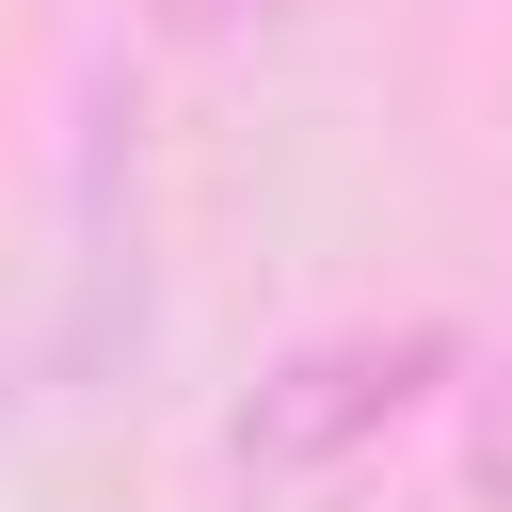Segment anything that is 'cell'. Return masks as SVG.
<instances>
[{
	"mask_svg": "<svg viewBox=\"0 0 512 512\" xmlns=\"http://www.w3.org/2000/svg\"><path fill=\"white\" fill-rule=\"evenodd\" d=\"M480 496H512V384L480 400Z\"/></svg>",
	"mask_w": 512,
	"mask_h": 512,
	"instance_id": "obj_3",
	"label": "cell"
},
{
	"mask_svg": "<svg viewBox=\"0 0 512 512\" xmlns=\"http://www.w3.org/2000/svg\"><path fill=\"white\" fill-rule=\"evenodd\" d=\"M176 48H240V32H272V16H304V0H144Z\"/></svg>",
	"mask_w": 512,
	"mask_h": 512,
	"instance_id": "obj_2",
	"label": "cell"
},
{
	"mask_svg": "<svg viewBox=\"0 0 512 512\" xmlns=\"http://www.w3.org/2000/svg\"><path fill=\"white\" fill-rule=\"evenodd\" d=\"M448 368H464L448 320H352V336H304V352H272L256 400L224 416V464H240L256 496H304V480H336L352 448H384Z\"/></svg>",
	"mask_w": 512,
	"mask_h": 512,
	"instance_id": "obj_1",
	"label": "cell"
}]
</instances>
